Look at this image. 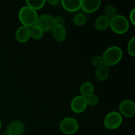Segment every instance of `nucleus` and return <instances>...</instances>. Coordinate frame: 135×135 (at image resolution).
Instances as JSON below:
<instances>
[{
  "instance_id": "1",
  "label": "nucleus",
  "mask_w": 135,
  "mask_h": 135,
  "mask_svg": "<svg viewBox=\"0 0 135 135\" xmlns=\"http://www.w3.org/2000/svg\"><path fill=\"white\" fill-rule=\"evenodd\" d=\"M104 65L113 67L121 61L123 57V51L119 46H113L108 47L102 56Z\"/></svg>"
},
{
  "instance_id": "2",
  "label": "nucleus",
  "mask_w": 135,
  "mask_h": 135,
  "mask_svg": "<svg viewBox=\"0 0 135 135\" xmlns=\"http://www.w3.org/2000/svg\"><path fill=\"white\" fill-rule=\"evenodd\" d=\"M38 18V15L36 11L31 9L29 7H22L18 11V19L22 26L30 28L36 25Z\"/></svg>"
},
{
  "instance_id": "3",
  "label": "nucleus",
  "mask_w": 135,
  "mask_h": 135,
  "mask_svg": "<svg viewBox=\"0 0 135 135\" xmlns=\"http://www.w3.org/2000/svg\"><path fill=\"white\" fill-rule=\"evenodd\" d=\"M111 28L113 32L117 34H124L127 32L129 29V22L127 18L122 15H116L110 18Z\"/></svg>"
},
{
  "instance_id": "4",
  "label": "nucleus",
  "mask_w": 135,
  "mask_h": 135,
  "mask_svg": "<svg viewBox=\"0 0 135 135\" xmlns=\"http://www.w3.org/2000/svg\"><path fill=\"white\" fill-rule=\"evenodd\" d=\"M123 116L117 112H111L105 115L104 119V125L107 129L114 130L121 125Z\"/></svg>"
},
{
  "instance_id": "5",
  "label": "nucleus",
  "mask_w": 135,
  "mask_h": 135,
  "mask_svg": "<svg viewBox=\"0 0 135 135\" xmlns=\"http://www.w3.org/2000/svg\"><path fill=\"white\" fill-rule=\"evenodd\" d=\"M59 129L62 133L67 135H71L76 133L79 129V123L73 117H65L59 123Z\"/></svg>"
},
{
  "instance_id": "6",
  "label": "nucleus",
  "mask_w": 135,
  "mask_h": 135,
  "mask_svg": "<svg viewBox=\"0 0 135 135\" xmlns=\"http://www.w3.org/2000/svg\"><path fill=\"white\" fill-rule=\"evenodd\" d=\"M119 113L127 118H133L135 115V104L130 100H123L119 105Z\"/></svg>"
},
{
  "instance_id": "7",
  "label": "nucleus",
  "mask_w": 135,
  "mask_h": 135,
  "mask_svg": "<svg viewBox=\"0 0 135 135\" xmlns=\"http://www.w3.org/2000/svg\"><path fill=\"white\" fill-rule=\"evenodd\" d=\"M71 109L75 113H81L86 110L88 107L86 103V98L83 96H76L74 98L71 102Z\"/></svg>"
},
{
  "instance_id": "8",
  "label": "nucleus",
  "mask_w": 135,
  "mask_h": 135,
  "mask_svg": "<svg viewBox=\"0 0 135 135\" xmlns=\"http://www.w3.org/2000/svg\"><path fill=\"white\" fill-rule=\"evenodd\" d=\"M36 25L44 32H49L54 27V17L51 15L45 14L38 17Z\"/></svg>"
},
{
  "instance_id": "9",
  "label": "nucleus",
  "mask_w": 135,
  "mask_h": 135,
  "mask_svg": "<svg viewBox=\"0 0 135 135\" xmlns=\"http://www.w3.org/2000/svg\"><path fill=\"white\" fill-rule=\"evenodd\" d=\"M101 3L100 0H81V9L86 13H94L100 8Z\"/></svg>"
},
{
  "instance_id": "10",
  "label": "nucleus",
  "mask_w": 135,
  "mask_h": 135,
  "mask_svg": "<svg viewBox=\"0 0 135 135\" xmlns=\"http://www.w3.org/2000/svg\"><path fill=\"white\" fill-rule=\"evenodd\" d=\"M7 132L10 135H22L25 132V125L20 121H13L8 125Z\"/></svg>"
},
{
  "instance_id": "11",
  "label": "nucleus",
  "mask_w": 135,
  "mask_h": 135,
  "mask_svg": "<svg viewBox=\"0 0 135 135\" xmlns=\"http://www.w3.org/2000/svg\"><path fill=\"white\" fill-rule=\"evenodd\" d=\"M16 40L19 43H25L30 40V28L25 26H21L17 30L15 33Z\"/></svg>"
},
{
  "instance_id": "12",
  "label": "nucleus",
  "mask_w": 135,
  "mask_h": 135,
  "mask_svg": "<svg viewBox=\"0 0 135 135\" xmlns=\"http://www.w3.org/2000/svg\"><path fill=\"white\" fill-rule=\"evenodd\" d=\"M62 7L65 10L70 13H74L81 9V0H62Z\"/></svg>"
},
{
  "instance_id": "13",
  "label": "nucleus",
  "mask_w": 135,
  "mask_h": 135,
  "mask_svg": "<svg viewBox=\"0 0 135 135\" xmlns=\"http://www.w3.org/2000/svg\"><path fill=\"white\" fill-rule=\"evenodd\" d=\"M110 18L104 15H100L96 19L94 22V26L98 31H104L109 27Z\"/></svg>"
},
{
  "instance_id": "14",
  "label": "nucleus",
  "mask_w": 135,
  "mask_h": 135,
  "mask_svg": "<svg viewBox=\"0 0 135 135\" xmlns=\"http://www.w3.org/2000/svg\"><path fill=\"white\" fill-rule=\"evenodd\" d=\"M51 30L53 37L57 42H61L65 40L67 37V30L65 26H55Z\"/></svg>"
},
{
  "instance_id": "15",
  "label": "nucleus",
  "mask_w": 135,
  "mask_h": 135,
  "mask_svg": "<svg viewBox=\"0 0 135 135\" xmlns=\"http://www.w3.org/2000/svg\"><path fill=\"white\" fill-rule=\"evenodd\" d=\"M109 76V67L107 66L103 65L96 68L95 71V76L98 81L104 82L108 79Z\"/></svg>"
},
{
  "instance_id": "16",
  "label": "nucleus",
  "mask_w": 135,
  "mask_h": 135,
  "mask_svg": "<svg viewBox=\"0 0 135 135\" xmlns=\"http://www.w3.org/2000/svg\"><path fill=\"white\" fill-rule=\"evenodd\" d=\"M80 96L84 98H88L91 95L94 94V86L90 82H84L80 87Z\"/></svg>"
},
{
  "instance_id": "17",
  "label": "nucleus",
  "mask_w": 135,
  "mask_h": 135,
  "mask_svg": "<svg viewBox=\"0 0 135 135\" xmlns=\"http://www.w3.org/2000/svg\"><path fill=\"white\" fill-rule=\"evenodd\" d=\"M30 37L32 39L36 40H39L42 39L44 32L39 26H38L37 25H34V26L30 28Z\"/></svg>"
},
{
  "instance_id": "18",
  "label": "nucleus",
  "mask_w": 135,
  "mask_h": 135,
  "mask_svg": "<svg viewBox=\"0 0 135 135\" xmlns=\"http://www.w3.org/2000/svg\"><path fill=\"white\" fill-rule=\"evenodd\" d=\"M46 1L45 0H27L26 1V6L36 11L42 9L44 7Z\"/></svg>"
},
{
  "instance_id": "19",
  "label": "nucleus",
  "mask_w": 135,
  "mask_h": 135,
  "mask_svg": "<svg viewBox=\"0 0 135 135\" xmlns=\"http://www.w3.org/2000/svg\"><path fill=\"white\" fill-rule=\"evenodd\" d=\"M73 21L76 26H83L86 22V17L83 13H77L74 16Z\"/></svg>"
},
{
  "instance_id": "20",
  "label": "nucleus",
  "mask_w": 135,
  "mask_h": 135,
  "mask_svg": "<svg viewBox=\"0 0 135 135\" xmlns=\"http://www.w3.org/2000/svg\"><path fill=\"white\" fill-rule=\"evenodd\" d=\"M117 14V9L114 5L112 4L107 5L104 8V15L108 17V18H112Z\"/></svg>"
},
{
  "instance_id": "21",
  "label": "nucleus",
  "mask_w": 135,
  "mask_h": 135,
  "mask_svg": "<svg viewBox=\"0 0 135 135\" xmlns=\"http://www.w3.org/2000/svg\"><path fill=\"white\" fill-rule=\"evenodd\" d=\"M127 52L131 57L135 56V37H133L129 40L127 44Z\"/></svg>"
},
{
  "instance_id": "22",
  "label": "nucleus",
  "mask_w": 135,
  "mask_h": 135,
  "mask_svg": "<svg viewBox=\"0 0 135 135\" xmlns=\"http://www.w3.org/2000/svg\"><path fill=\"white\" fill-rule=\"evenodd\" d=\"M100 99L97 95L92 94L89 97L86 98V103L87 105L89 106H96L99 103Z\"/></svg>"
},
{
  "instance_id": "23",
  "label": "nucleus",
  "mask_w": 135,
  "mask_h": 135,
  "mask_svg": "<svg viewBox=\"0 0 135 135\" xmlns=\"http://www.w3.org/2000/svg\"><path fill=\"white\" fill-rule=\"evenodd\" d=\"M92 64L95 67H96V68L103 65H104V62H103V59L102 56H100V55H96V56L94 57L92 59Z\"/></svg>"
},
{
  "instance_id": "24",
  "label": "nucleus",
  "mask_w": 135,
  "mask_h": 135,
  "mask_svg": "<svg viewBox=\"0 0 135 135\" xmlns=\"http://www.w3.org/2000/svg\"><path fill=\"white\" fill-rule=\"evenodd\" d=\"M54 26H64L65 23V18H63L62 16L58 15L54 17Z\"/></svg>"
},
{
  "instance_id": "25",
  "label": "nucleus",
  "mask_w": 135,
  "mask_h": 135,
  "mask_svg": "<svg viewBox=\"0 0 135 135\" xmlns=\"http://www.w3.org/2000/svg\"><path fill=\"white\" fill-rule=\"evenodd\" d=\"M129 19H130V22H131L132 25L133 26L135 25V8H133L130 12L129 14Z\"/></svg>"
},
{
  "instance_id": "26",
  "label": "nucleus",
  "mask_w": 135,
  "mask_h": 135,
  "mask_svg": "<svg viewBox=\"0 0 135 135\" xmlns=\"http://www.w3.org/2000/svg\"><path fill=\"white\" fill-rule=\"evenodd\" d=\"M46 1L51 5H56L59 3V0H48V1Z\"/></svg>"
},
{
  "instance_id": "27",
  "label": "nucleus",
  "mask_w": 135,
  "mask_h": 135,
  "mask_svg": "<svg viewBox=\"0 0 135 135\" xmlns=\"http://www.w3.org/2000/svg\"><path fill=\"white\" fill-rule=\"evenodd\" d=\"M0 135H10V134H9V133H7V131H5V132H3V133H1V134H0Z\"/></svg>"
},
{
  "instance_id": "28",
  "label": "nucleus",
  "mask_w": 135,
  "mask_h": 135,
  "mask_svg": "<svg viewBox=\"0 0 135 135\" xmlns=\"http://www.w3.org/2000/svg\"><path fill=\"white\" fill-rule=\"evenodd\" d=\"M1 127H2V123H1V121L0 120V130L1 129Z\"/></svg>"
}]
</instances>
